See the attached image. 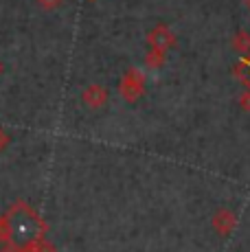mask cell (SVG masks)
<instances>
[{
	"mask_svg": "<svg viewBox=\"0 0 250 252\" xmlns=\"http://www.w3.org/2000/svg\"><path fill=\"white\" fill-rule=\"evenodd\" d=\"M119 94L127 103H134V101L141 99L145 94V77H143V72L136 68L125 70L121 81H119Z\"/></svg>",
	"mask_w": 250,
	"mask_h": 252,
	"instance_id": "1",
	"label": "cell"
},
{
	"mask_svg": "<svg viewBox=\"0 0 250 252\" xmlns=\"http://www.w3.org/2000/svg\"><path fill=\"white\" fill-rule=\"evenodd\" d=\"M211 226H213L215 235L226 239V237H230V232L237 228V213L228 206H219L211 217Z\"/></svg>",
	"mask_w": 250,
	"mask_h": 252,
	"instance_id": "2",
	"label": "cell"
},
{
	"mask_svg": "<svg viewBox=\"0 0 250 252\" xmlns=\"http://www.w3.org/2000/svg\"><path fill=\"white\" fill-rule=\"evenodd\" d=\"M147 46L154 51L167 53L169 48L176 46V35L171 33V29L167 24H156L150 33H147Z\"/></svg>",
	"mask_w": 250,
	"mask_h": 252,
	"instance_id": "3",
	"label": "cell"
},
{
	"mask_svg": "<svg viewBox=\"0 0 250 252\" xmlns=\"http://www.w3.org/2000/svg\"><path fill=\"white\" fill-rule=\"evenodd\" d=\"M81 103L88 110H101L108 103V90L99 84H90L88 88L81 92Z\"/></svg>",
	"mask_w": 250,
	"mask_h": 252,
	"instance_id": "4",
	"label": "cell"
},
{
	"mask_svg": "<svg viewBox=\"0 0 250 252\" xmlns=\"http://www.w3.org/2000/svg\"><path fill=\"white\" fill-rule=\"evenodd\" d=\"M230 46H233V51H237L242 57L250 55V33L248 31H237L233 35V40H230Z\"/></svg>",
	"mask_w": 250,
	"mask_h": 252,
	"instance_id": "5",
	"label": "cell"
},
{
	"mask_svg": "<svg viewBox=\"0 0 250 252\" xmlns=\"http://www.w3.org/2000/svg\"><path fill=\"white\" fill-rule=\"evenodd\" d=\"M233 75L237 77V79H242L244 84L250 88V55L242 57V60H239L237 64L233 66Z\"/></svg>",
	"mask_w": 250,
	"mask_h": 252,
	"instance_id": "6",
	"label": "cell"
},
{
	"mask_svg": "<svg viewBox=\"0 0 250 252\" xmlns=\"http://www.w3.org/2000/svg\"><path fill=\"white\" fill-rule=\"evenodd\" d=\"M165 60H167V53H160V51H154V48H150V51L145 53V66L150 70H158L165 66Z\"/></svg>",
	"mask_w": 250,
	"mask_h": 252,
	"instance_id": "7",
	"label": "cell"
},
{
	"mask_svg": "<svg viewBox=\"0 0 250 252\" xmlns=\"http://www.w3.org/2000/svg\"><path fill=\"white\" fill-rule=\"evenodd\" d=\"M20 252H55V246L46 239H33L22 246Z\"/></svg>",
	"mask_w": 250,
	"mask_h": 252,
	"instance_id": "8",
	"label": "cell"
},
{
	"mask_svg": "<svg viewBox=\"0 0 250 252\" xmlns=\"http://www.w3.org/2000/svg\"><path fill=\"white\" fill-rule=\"evenodd\" d=\"M11 237H13L11 220H9V215H2V217H0V244H7V241H11Z\"/></svg>",
	"mask_w": 250,
	"mask_h": 252,
	"instance_id": "9",
	"label": "cell"
},
{
	"mask_svg": "<svg viewBox=\"0 0 250 252\" xmlns=\"http://www.w3.org/2000/svg\"><path fill=\"white\" fill-rule=\"evenodd\" d=\"M37 4H40L44 11H55V9H60L62 4H64V0H35Z\"/></svg>",
	"mask_w": 250,
	"mask_h": 252,
	"instance_id": "10",
	"label": "cell"
},
{
	"mask_svg": "<svg viewBox=\"0 0 250 252\" xmlns=\"http://www.w3.org/2000/svg\"><path fill=\"white\" fill-rule=\"evenodd\" d=\"M239 108H242L244 112H250V88H246L239 94Z\"/></svg>",
	"mask_w": 250,
	"mask_h": 252,
	"instance_id": "11",
	"label": "cell"
},
{
	"mask_svg": "<svg viewBox=\"0 0 250 252\" xmlns=\"http://www.w3.org/2000/svg\"><path fill=\"white\" fill-rule=\"evenodd\" d=\"M9 143H11V138H9V134L4 132L2 127H0V152H4V149L9 147Z\"/></svg>",
	"mask_w": 250,
	"mask_h": 252,
	"instance_id": "12",
	"label": "cell"
},
{
	"mask_svg": "<svg viewBox=\"0 0 250 252\" xmlns=\"http://www.w3.org/2000/svg\"><path fill=\"white\" fill-rule=\"evenodd\" d=\"M0 252H20V248L16 244H11V241H7V244L0 246Z\"/></svg>",
	"mask_w": 250,
	"mask_h": 252,
	"instance_id": "13",
	"label": "cell"
},
{
	"mask_svg": "<svg viewBox=\"0 0 250 252\" xmlns=\"http://www.w3.org/2000/svg\"><path fill=\"white\" fill-rule=\"evenodd\" d=\"M244 2H246V9H248V11H250V0H244Z\"/></svg>",
	"mask_w": 250,
	"mask_h": 252,
	"instance_id": "14",
	"label": "cell"
},
{
	"mask_svg": "<svg viewBox=\"0 0 250 252\" xmlns=\"http://www.w3.org/2000/svg\"><path fill=\"white\" fill-rule=\"evenodd\" d=\"M0 70H2V64H0Z\"/></svg>",
	"mask_w": 250,
	"mask_h": 252,
	"instance_id": "15",
	"label": "cell"
}]
</instances>
